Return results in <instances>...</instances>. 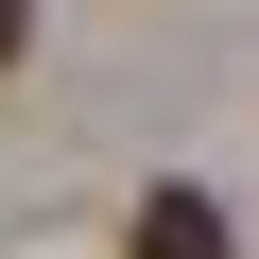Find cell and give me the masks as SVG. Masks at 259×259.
Listing matches in <instances>:
<instances>
[{
    "instance_id": "6da1fadb",
    "label": "cell",
    "mask_w": 259,
    "mask_h": 259,
    "mask_svg": "<svg viewBox=\"0 0 259 259\" xmlns=\"http://www.w3.org/2000/svg\"><path fill=\"white\" fill-rule=\"evenodd\" d=\"M121 259H225V207H207V190H139Z\"/></svg>"
},
{
    "instance_id": "7a4b0ae2",
    "label": "cell",
    "mask_w": 259,
    "mask_h": 259,
    "mask_svg": "<svg viewBox=\"0 0 259 259\" xmlns=\"http://www.w3.org/2000/svg\"><path fill=\"white\" fill-rule=\"evenodd\" d=\"M18 35H35V0H0V69H18Z\"/></svg>"
}]
</instances>
